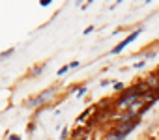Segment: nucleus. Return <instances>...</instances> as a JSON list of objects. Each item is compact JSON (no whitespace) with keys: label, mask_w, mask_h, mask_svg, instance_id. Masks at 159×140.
Returning a JSON list of instances; mask_svg holds the SVG:
<instances>
[{"label":"nucleus","mask_w":159,"mask_h":140,"mask_svg":"<svg viewBox=\"0 0 159 140\" xmlns=\"http://www.w3.org/2000/svg\"><path fill=\"white\" fill-rule=\"evenodd\" d=\"M58 97V86H51V88H47V90H43L41 94H38L36 97H32V99H26L25 101V107L26 108H39V107H43V105H49L52 99H56Z\"/></svg>","instance_id":"1"},{"label":"nucleus","mask_w":159,"mask_h":140,"mask_svg":"<svg viewBox=\"0 0 159 140\" xmlns=\"http://www.w3.org/2000/svg\"><path fill=\"white\" fill-rule=\"evenodd\" d=\"M140 32H142V28H139V30L131 32V34H129L127 37H124V39H122V41H120V43H118L114 49H111V50H109V54H120V52H122V50H124V49H125L129 43H133V41H135V39L140 36Z\"/></svg>","instance_id":"2"},{"label":"nucleus","mask_w":159,"mask_h":140,"mask_svg":"<svg viewBox=\"0 0 159 140\" xmlns=\"http://www.w3.org/2000/svg\"><path fill=\"white\" fill-rule=\"evenodd\" d=\"M137 125H139V120L125 121V123H116V125L112 127V131H116V133H118L122 138H125V136H127V134H129V133H131L135 127H137Z\"/></svg>","instance_id":"3"},{"label":"nucleus","mask_w":159,"mask_h":140,"mask_svg":"<svg viewBox=\"0 0 159 140\" xmlns=\"http://www.w3.org/2000/svg\"><path fill=\"white\" fill-rule=\"evenodd\" d=\"M144 81H146L148 90H157V88H159V75H157V71H152Z\"/></svg>","instance_id":"4"},{"label":"nucleus","mask_w":159,"mask_h":140,"mask_svg":"<svg viewBox=\"0 0 159 140\" xmlns=\"http://www.w3.org/2000/svg\"><path fill=\"white\" fill-rule=\"evenodd\" d=\"M45 67H47V63H38V65H34V67L30 69V73H28V75H30V77H38L39 73L45 71Z\"/></svg>","instance_id":"5"},{"label":"nucleus","mask_w":159,"mask_h":140,"mask_svg":"<svg viewBox=\"0 0 159 140\" xmlns=\"http://www.w3.org/2000/svg\"><path fill=\"white\" fill-rule=\"evenodd\" d=\"M96 108H98V107H92V108H88V110H84V112H83L81 116H79V118H77V125H81V123H83L84 120H88V116H90V114H92V112H94Z\"/></svg>","instance_id":"6"},{"label":"nucleus","mask_w":159,"mask_h":140,"mask_svg":"<svg viewBox=\"0 0 159 140\" xmlns=\"http://www.w3.org/2000/svg\"><path fill=\"white\" fill-rule=\"evenodd\" d=\"M75 92H77V97H84L88 94V88L86 86H79V88H75Z\"/></svg>","instance_id":"7"},{"label":"nucleus","mask_w":159,"mask_h":140,"mask_svg":"<svg viewBox=\"0 0 159 140\" xmlns=\"http://www.w3.org/2000/svg\"><path fill=\"white\" fill-rule=\"evenodd\" d=\"M112 86H114V90H116V92H120V94H122V92H124V90H125V86H124V84H122V82H116V81H114V82H112Z\"/></svg>","instance_id":"8"},{"label":"nucleus","mask_w":159,"mask_h":140,"mask_svg":"<svg viewBox=\"0 0 159 140\" xmlns=\"http://www.w3.org/2000/svg\"><path fill=\"white\" fill-rule=\"evenodd\" d=\"M13 52H15V49H8V50H4V52H0V58H2V60H4V58H8V56H11Z\"/></svg>","instance_id":"9"},{"label":"nucleus","mask_w":159,"mask_h":140,"mask_svg":"<svg viewBox=\"0 0 159 140\" xmlns=\"http://www.w3.org/2000/svg\"><path fill=\"white\" fill-rule=\"evenodd\" d=\"M67 71H69V65H64V67H60V69H58V75L62 77V75H66Z\"/></svg>","instance_id":"10"},{"label":"nucleus","mask_w":159,"mask_h":140,"mask_svg":"<svg viewBox=\"0 0 159 140\" xmlns=\"http://www.w3.org/2000/svg\"><path fill=\"white\" fill-rule=\"evenodd\" d=\"M133 67H135V69H142V67H146V60H140V62H137Z\"/></svg>","instance_id":"11"},{"label":"nucleus","mask_w":159,"mask_h":140,"mask_svg":"<svg viewBox=\"0 0 159 140\" xmlns=\"http://www.w3.org/2000/svg\"><path fill=\"white\" fill-rule=\"evenodd\" d=\"M67 65H69V69H79V67H81V62H71Z\"/></svg>","instance_id":"12"},{"label":"nucleus","mask_w":159,"mask_h":140,"mask_svg":"<svg viewBox=\"0 0 159 140\" xmlns=\"http://www.w3.org/2000/svg\"><path fill=\"white\" fill-rule=\"evenodd\" d=\"M67 136H69V133H67V129H64V131H62V134H60V138H62V140H69Z\"/></svg>","instance_id":"13"},{"label":"nucleus","mask_w":159,"mask_h":140,"mask_svg":"<svg viewBox=\"0 0 159 140\" xmlns=\"http://www.w3.org/2000/svg\"><path fill=\"white\" fill-rule=\"evenodd\" d=\"M8 140H23V138H21L19 134H10V136H8Z\"/></svg>","instance_id":"14"},{"label":"nucleus","mask_w":159,"mask_h":140,"mask_svg":"<svg viewBox=\"0 0 159 140\" xmlns=\"http://www.w3.org/2000/svg\"><path fill=\"white\" fill-rule=\"evenodd\" d=\"M39 4L45 8V6H49V4H52V2H51V0H39Z\"/></svg>","instance_id":"15"},{"label":"nucleus","mask_w":159,"mask_h":140,"mask_svg":"<svg viewBox=\"0 0 159 140\" xmlns=\"http://www.w3.org/2000/svg\"><path fill=\"white\" fill-rule=\"evenodd\" d=\"M109 84H111V81H107V79L101 81V88H105V86H109Z\"/></svg>","instance_id":"16"},{"label":"nucleus","mask_w":159,"mask_h":140,"mask_svg":"<svg viewBox=\"0 0 159 140\" xmlns=\"http://www.w3.org/2000/svg\"><path fill=\"white\" fill-rule=\"evenodd\" d=\"M90 32H94V26H88V28L84 30V34H90Z\"/></svg>","instance_id":"17"}]
</instances>
